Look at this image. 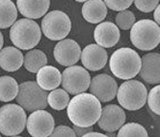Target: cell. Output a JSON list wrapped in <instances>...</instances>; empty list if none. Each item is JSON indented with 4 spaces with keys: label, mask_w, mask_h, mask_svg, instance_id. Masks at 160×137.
<instances>
[{
    "label": "cell",
    "mask_w": 160,
    "mask_h": 137,
    "mask_svg": "<svg viewBox=\"0 0 160 137\" xmlns=\"http://www.w3.org/2000/svg\"><path fill=\"white\" fill-rule=\"evenodd\" d=\"M67 113L68 119L75 127H93L100 117L101 104L92 94L82 93L74 96L70 100Z\"/></svg>",
    "instance_id": "1"
},
{
    "label": "cell",
    "mask_w": 160,
    "mask_h": 137,
    "mask_svg": "<svg viewBox=\"0 0 160 137\" xmlns=\"http://www.w3.org/2000/svg\"><path fill=\"white\" fill-rule=\"evenodd\" d=\"M141 64L139 54L129 48H121L115 50L109 60V68L113 75L124 80H129L138 74Z\"/></svg>",
    "instance_id": "2"
},
{
    "label": "cell",
    "mask_w": 160,
    "mask_h": 137,
    "mask_svg": "<svg viewBox=\"0 0 160 137\" xmlns=\"http://www.w3.org/2000/svg\"><path fill=\"white\" fill-rule=\"evenodd\" d=\"M42 32L36 21L28 18H21L12 25L10 39L13 44L22 50L32 49L40 43Z\"/></svg>",
    "instance_id": "3"
},
{
    "label": "cell",
    "mask_w": 160,
    "mask_h": 137,
    "mask_svg": "<svg viewBox=\"0 0 160 137\" xmlns=\"http://www.w3.org/2000/svg\"><path fill=\"white\" fill-rule=\"evenodd\" d=\"M130 40L134 47L140 50H152L160 43L159 25L152 19L136 21L130 29Z\"/></svg>",
    "instance_id": "4"
},
{
    "label": "cell",
    "mask_w": 160,
    "mask_h": 137,
    "mask_svg": "<svg viewBox=\"0 0 160 137\" xmlns=\"http://www.w3.org/2000/svg\"><path fill=\"white\" fill-rule=\"evenodd\" d=\"M116 96L122 107L134 111L141 109L146 104L148 90L141 81L131 79L121 84Z\"/></svg>",
    "instance_id": "5"
},
{
    "label": "cell",
    "mask_w": 160,
    "mask_h": 137,
    "mask_svg": "<svg viewBox=\"0 0 160 137\" xmlns=\"http://www.w3.org/2000/svg\"><path fill=\"white\" fill-rule=\"evenodd\" d=\"M16 99L19 106L27 111L44 110L48 106V93L35 81H25L18 85Z\"/></svg>",
    "instance_id": "6"
},
{
    "label": "cell",
    "mask_w": 160,
    "mask_h": 137,
    "mask_svg": "<svg viewBox=\"0 0 160 137\" xmlns=\"http://www.w3.org/2000/svg\"><path fill=\"white\" fill-rule=\"evenodd\" d=\"M27 116L18 104H6L0 108V132L6 136H16L23 131Z\"/></svg>",
    "instance_id": "7"
},
{
    "label": "cell",
    "mask_w": 160,
    "mask_h": 137,
    "mask_svg": "<svg viewBox=\"0 0 160 137\" xmlns=\"http://www.w3.org/2000/svg\"><path fill=\"white\" fill-rule=\"evenodd\" d=\"M72 22L68 16L62 11H51L42 20L43 35L51 41H62L71 32Z\"/></svg>",
    "instance_id": "8"
},
{
    "label": "cell",
    "mask_w": 160,
    "mask_h": 137,
    "mask_svg": "<svg viewBox=\"0 0 160 137\" xmlns=\"http://www.w3.org/2000/svg\"><path fill=\"white\" fill-rule=\"evenodd\" d=\"M91 83L90 74L85 68L72 66L67 68L62 74L61 84L68 94L73 96L84 93Z\"/></svg>",
    "instance_id": "9"
},
{
    "label": "cell",
    "mask_w": 160,
    "mask_h": 137,
    "mask_svg": "<svg viewBox=\"0 0 160 137\" xmlns=\"http://www.w3.org/2000/svg\"><path fill=\"white\" fill-rule=\"evenodd\" d=\"M26 127L32 137H49L55 128V122L49 112L36 110L29 115Z\"/></svg>",
    "instance_id": "10"
},
{
    "label": "cell",
    "mask_w": 160,
    "mask_h": 137,
    "mask_svg": "<svg viewBox=\"0 0 160 137\" xmlns=\"http://www.w3.org/2000/svg\"><path fill=\"white\" fill-rule=\"evenodd\" d=\"M118 84L111 75L100 74L96 75L90 83V92L100 102H107L115 99Z\"/></svg>",
    "instance_id": "11"
},
{
    "label": "cell",
    "mask_w": 160,
    "mask_h": 137,
    "mask_svg": "<svg viewBox=\"0 0 160 137\" xmlns=\"http://www.w3.org/2000/svg\"><path fill=\"white\" fill-rule=\"evenodd\" d=\"M53 54L55 60L60 65L72 67L79 61L81 48L75 41L72 39H64L55 45Z\"/></svg>",
    "instance_id": "12"
},
{
    "label": "cell",
    "mask_w": 160,
    "mask_h": 137,
    "mask_svg": "<svg viewBox=\"0 0 160 137\" xmlns=\"http://www.w3.org/2000/svg\"><path fill=\"white\" fill-rule=\"evenodd\" d=\"M124 122L125 113L123 109L116 104H109L101 108L98 124L106 132H115L122 127Z\"/></svg>",
    "instance_id": "13"
},
{
    "label": "cell",
    "mask_w": 160,
    "mask_h": 137,
    "mask_svg": "<svg viewBox=\"0 0 160 137\" xmlns=\"http://www.w3.org/2000/svg\"><path fill=\"white\" fill-rule=\"evenodd\" d=\"M80 59H81L82 65L87 70L97 72L106 66L108 54L105 48L96 43H91L81 51Z\"/></svg>",
    "instance_id": "14"
},
{
    "label": "cell",
    "mask_w": 160,
    "mask_h": 137,
    "mask_svg": "<svg viewBox=\"0 0 160 137\" xmlns=\"http://www.w3.org/2000/svg\"><path fill=\"white\" fill-rule=\"evenodd\" d=\"M120 29L113 22H101L95 28L94 38L97 43L96 44L103 48H109L116 45L120 40Z\"/></svg>",
    "instance_id": "15"
},
{
    "label": "cell",
    "mask_w": 160,
    "mask_h": 137,
    "mask_svg": "<svg viewBox=\"0 0 160 137\" xmlns=\"http://www.w3.org/2000/svg\"><path fill=\"white\" fill-rule=\"evenodd\" d=\"M160 56L156 52L148 53L141 58L140 76L148 84L157 85L160 81Z\"/></svg>",
    "instance_id": "16"
},
{
    "label": "cell",
    "mask_w": 160,
    "mask_h": 137,
    "mask_svg": "<svg viewBox=\"0 0 160 137\" xmlns=\"http://www.w3.org/2000/svg\"><path fill=\"white\" fill-rule=\"evenodd\" d=\"M50 1L48 0H18L17 9L19 13L28 19L40 18L47 15L49 9Z\"/></svg>",
    "instance_id": "17"
},
{
    "label": "cell",
    "mask_w": 160,
    "mask_h": 137,
    "mask_svg": "<svg viewBox=\"0 0 160 137\" xmlns=\"http://www.w3.org/2000/svg\"><path fill=\"white\" fill-rule=\"evenodd\" d=\"M62 74L53 66H44L37 73V84L43 91H53L61 84Z\"/></svg>",
    "instance_id": "18"
},
{
    "label": "cell",
    "mask_w": 160,
    "mask_h": 137,
    "mask_svg": "<svg viewBox=\"0 0 160 137\" xmlns=\"http://www.w3.org/2000/svg\"><path fill=\"white\" fill-rule=\"evenodd\" d=\"M82 16L90 23H99L107 16V7L101 0L85 1L82 6Z\"/></svg>",
    "instance_id": "19"
},
{
    "label": "cell",
    "mask_w": 160,
    "mask_h": 137,
    "mask_svg": "<svg viewBox=\"0 0 160 137\" xmlns=\"http://www.w3.org/2000/svg\"><path fill=\"white\" fill-rule=\"evenodd\" d=\"M23 65V55L19 49L7 47L0 50V68L6 72H16Z\"/></svg>",
    "instance_id": "20"
},
{
    "label": "cell",
    "mask_w": 160,
    "mask_h": 137,
    "mask_svg": "<svg viewBox=\"0 0 160 137\" xmlns=\"http://www.w3.org/2000/svg\"><path fill=\"white\" fill-rule=\"evenodd\" d=\"M23 64L28 72L36 74L42 68L47 66L48 57L40 49H32L23 57Z\"/></svg>",
    "instance_id": "21"
},
{
    "label": "cell",
    "mask_w": 160,
    "mask_h": 137,
    "mask_svg": "<svg viewBox=\"0 0 160 137\" xmlns=\"http://www.w3.org/2000/svg\"><path fill=\"white\" fill-rule=\"evenodd\" d=\"M18 18L17 6L11 0H0V29L12 26Z\"/></svg>",
    "instance_id": "22"
},
{
    "label": "cell",
    "mask_w": 160,
    "mask_h": 137,
    "mask_svg": "<svg viewBox=\"0 0 160 137\" xmlns=\"http://www.w3.org/2000/svg\"><path fill=\"white\" fill-rule=\"evenodd\" d=\"M18 93V84L15 78L11 76L0 77V100L8 102L17 98Z\"/></svg>",
    "instance_id": "23"
},
{
    "label": "cell",
    "mask_w": 160,
    "mask_h": 137,
    "mask_svg": "<svg viewBox=\"0 0 160 137\" xmlns=\"http://www.w3.org/2000/svg\"><path fill=\"white\" fill-rule=\"evenodd\" d=\"M71 99L63 89H55L48 94V104L55 110H63L68 107Z\"/></svg>",
    "instance_id": "24"
},
{
    "label": "cell",
    "mask_w": 160,
    "mask_h": 137,
    "mask_svg": "<svg viewBox=\"0 0 160 137\" xmlns=\"http://www.w3.org/2000/svg\"><path fill=\"white\" fill-rule=\"evenodd\" d=\"M117 137H148L147 129L138 123H128L119 129Z\"/></svg>",
    "instance_id": "25"
},
{
    "label": "cell",
    "mask_w": 160,
    "mask_h": 137,
    "mask_svg": "<svg viewBox=\"0 0 160 137\" xmlns=\"http://www.w3.org/2000/svg\"><path fill=\"white\" fill-rule=\"evenodd\" d=\"M135 15L133 14V12L128 10L122 11V12H120L117 17H116V24L117 27L122 30H128L131 29V27L134 25L135 23Z\"/></svg>",
    "instance_id": "26"
},
{
    "label": "cell",
    "mask_w": 160,
    "mask_h": 137,
    "mask_svg": "<svg viewBox=\"0 0 160 137\" xmlns=\"http://www.w3.org/2000/svg\"><path fill=\"white\" fill-rule=\"evenodd\" d=\"M159 99H160V86L156 85L148 93V97H147L148 108H150L155 115H159L160 114Z\"/></svg>",
    "instance_id": "27"
},
{
    "label": "cell",
    "mask_w": 160,
    "mask_h": 137,
    "mask_svg": "<svg viewBox=\"0 0 160 137\" xmlns=\"http://www.w3.org/2000/svg\"><path fill=\"white\" fill-rule=\"evenodd\" d=\"M104 4L106 7L113 11L122 12V11H125L131 6L132 1L131 0H106Z\"/></svg>",
    "instance_id": "28"
},
{
    "label": "cell",
    "mask_w": 160,
    "mask_h": 137,
    "mask_svg": "<svg viewBox=\"0 0 160 137\" xmlns=\"http://www.w3.org/2000/svg\"><path fill=\"white\" fill-rule=\"evenodd\" d=\"M136 8L140 10L143 13H150L152 11H154V9L159 5V2L157 0H136L134 2Z\"/></svg>",
    "instance_id": "29"
},
{
    "label": "cell",
    "mask_w": 160,
    "mask_h": 137,
    "mask_svg": "<svg viewBox=\"0 0 160 137\" xmlns=\"http://www.w3.org/2000/svg\"><path fill=\"white\" fill-rule=\"evenodd\" d=\"M49 137H76V135L72 128L67 125H58L57 128H54Z\"/></svg>",
    "instance_id": "30"
},
{
    "label": "cell",
    "mask_w": 160,
    "mask_h": 137,
    "mask_svg": "<svg viewBox=\"0 0 160 137\" xmlns=\"http://www.w3.org/2000/svg\"><path fill=\"white\" fill-rule=\"evenodd\" d=\"M93 127H89V128H79V127H75L73 125L72 130L75 133L76 137H82L83 135L89 133V132H92L93 131Z\"/></svg>",
    "instance_id": "31"
},
{
    "label": "cell",
    "mask_w": 160,
    "mask_h": 137,
    "mask_svg": "<svg viewBox=\"0 0 160 137\" xmlns=\"http://www.w3.org/2000/svg\"><path fill=\"white\" fill-rule=\"evenodd\" d=\"M153 18H154V22H155V23L159 24L160 23V6L159 5L154 9Z\"/></svg>",
    "instance_id": "32"
},
{
    "label": "cell",
    "mask_w": 160,
    "mask_h": 137,
    "mask_svg": "<svg viewBox=\"0 0 160 137\" xmlns=\"http://www.w3.org/2000/svg\"><path fill=\"white\" fill-rule=\"evenodd\" d=\"M82 137H109L108 135L106 134H103V133H100V132H89L85 135H83Z\"/></svg>",
    "instance_id": "33"
},
{
    "label": "cell",
    "mask_w": 160,
    "mask_h": 137,
    "mask_svg": "<svg viewBox=\"0 0 160 137\" xmlns=\"http://www.w3.org/2000/svg\"><path fill=\"white\" fill-rule=\"evenodd\" d=\"M3 43H4V39H3V35L2 33L0 32V50L2 49V47H3Z\"/></svg>",
    "instance_id": "34"
},
{
    "label": "cell",
    "mask_w": 160,
    "mask_h": 137,
    "mask_svg": "<svg viewBox=\"0 0 160 137\" xmlns=\"http://www.w3.org/2000/svg\"><path fill=\"white\" fill-rule=\"evenodd\" d=\"M13 137H20V136H13Z\"/></svg>",
    "instance_id": "35"
},
{
    "label": "cell",
    "mask_w": 160,
    "mask_h": 137,
    "mask_svg": "<svg viewBox=\"0 0 160 137\" xmlns=\"http://www.w3.org/2000/svg\"><path fill=\"white\" fill-rule=\"evenodd\" d=\"M0 137H1V136H0Z\"/></svg>",
    "instance_id": "36"
}]
</instances>
